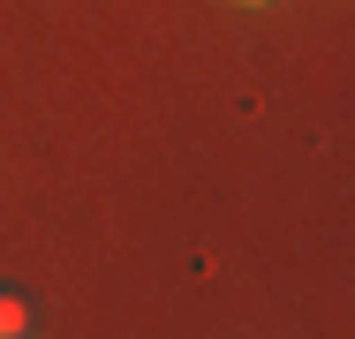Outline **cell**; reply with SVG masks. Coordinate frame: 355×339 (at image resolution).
Wrapping results in <instances>:
<instances>
[{
  "label": "cell",
  "mask_w": 355,
  "mask_h": 339,
  "mask_svg": "<svg viewBox=\"0 0 355 339\" xmlns=\"http://www.w3.org/2000/svg\"><path fill=\"white\" fill-rule=\"evenodd\" d=\"M23 324H31L23 294H15V286H0V339H23Z\"/></svg>",
  "instance_id": "6da1fadb"
}]
</instances>
